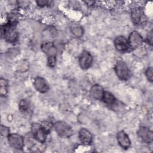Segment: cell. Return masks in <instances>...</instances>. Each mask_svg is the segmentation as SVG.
Instances as JSON below:
<instances>
[{
	"instance_id": "cell-1",
	"label": "cell",
	"mask_w": 153,
	"mask_h": 153,
	"mask_svg": "<svg viewBox=\"0 0 153 153\" xmlns=\"http://www.w3.org/2000/svg\"><path fill=\"white\" fill-rule=\"evenodd\" d=\"M1 36L9 43H14L17 41L18 33L16 30V23L9 22L8 23L1 26Z\"/></svg>"
},
{
	"instance_id": "cell-2",
	"label": "cell",
	"mask_w": 153,
	"mask_h": 153,
	"mask_svg": "<svg viewBox=\"0 0 153 153\" xmlns=\"http://www.w3.org/2000/svg\"><path fill=\"white\" fill-rule=\"evenodd\" d=\"M53 127L56 132L61 137L68 138L73 134L72 127L65 121H57L54 124Z\"/></svg>"
},
{
	"instance_id": "cell-3",
	"label": "cell",
	"mask_w": 153,
	"mask_h": 153,
	"mask_svg": "<svg viewBox=\"0 0 153 153\" xmlns=\"http://www.w3.org/2000/svg\"><path fill=\"white\" fill-rule=\"evenodd\" d=\"M31 131L33 138L41 143H44L45 142L47 134L49 133L42 124L38 123H33L32 124Z\"/></svg>"
},
{
	"instance_id": "cell-4",
	"label": "cell",
	"mask_w": 153,
	"mask_h": 153,
	"mask_svg": "<svg viewBox=\"0 0 153 153\" xmlns=\"http://www.w3.org/2000/svg\"><path fill=\"white\" fill-rule=\"evenodd\" d=\"M114 69L116 75L120 79L127 80L129 78L130 70L124 61H117L115 65Z\"/></svg>"
},
{
	"instance_id": "cell-5",
	"label": "cell",
	"mask_w": 153,
	"mask_h": 153,
	"mask_svg": "<svg viewBox=\"0 0 153 153\" xmlns=\"http://www.w3.org/2000/svg\"><path fill=\"white\" fill-rule=\"evenodd\" d=\"M131 17L133 23L136 25H143L147 19L143 10L140 7H136L132 9Z\"/></svg>"
},
{
	"instance_id": "cell-6",
	"label": "cell",
	"mask_w": 153,
	"mask_h": 153,
	"mask_svg": "<svg viewBox=\"0 0 153 153\" xmlns=\"http://www.w3.org/2000/svg\"><path fill=\"white\" fill-rule=\"evenodd\" d=\"M10 145L16 149H22L24 146L23 137L17 133L10 134L7 137Z\"/></svg>"
},
{
	"instance_id": "cell-7",
	"label": "cell",
	"mask_w": 153,
	"mask_h": 153,
	"mask_svg": "<svg viewBox=\"0 0 153 153\" xmlns=\"http://www.w3.org/2000/svg\"><path fill=\"white\" fill-rule=\"evenodd\" d=\"M78 62L81 69L85 70L88 69L92 64L93 57L91 54L87 50H83L79 56Z\"/></svg>"
},
{
	"instance_id": "cell-8",
	"label": "cell",
	"mask_w": 153,
	"mask_h": 153,
	"mask_svg": "<svg viewBox=\"0 0 153 153\" xmlns=\"http://www.w3.org/2000/svg\"><path fill=\"white\" fill-rule=\"evenodd\" d=\"M128 42L130 47L135 49L141 46L143 42V38L141 35L136 30L131 32L128 36Z\"/></svg>"
},
{
	"instance_id": "cell-9",
	"label": "cell",
	"mask_w": 153,
	"mask_h": 153,
	"mask_svg": "<svg viewBox=\"0 0 153 153\" xmlns=\"http://www.w3.org/2000/svg\"><path fill=\"white\" fill-rule=\"evenodd\" d=\"M138 136L145 143H150L153 140V133L149 128L141 126L137 130Z\"/></svg>"
},
{
	"instance_id": "cell-10",
	"label": "cell",
	"mask_w": 153,
	"mask_h": 153,
	"mask_svg": "<svg viewBox=\"0 0 153 153\" xmlns=\"http://www.w3.org/2000/svg\"><path fill=\"white\" fill-rule=\"evenodd\" d=\"M114 46L120 52H125L130 48L128 39L123 36H118L114 39Z\"/></svg>"
},
{
	"instance_id": "cell-11",
	"label": "cell",
	"mask_w": 153,
	"mask_h": 153,
	"mask_svg": "<svg viewBox=\"0 0 153 153\" xmlns=\"http://www.w3.org/2000/svg\"><path fill=\"white\" fill-rule=\"evenodd\" d=\"M33 85L35 89L41 93H46L49 89V85L47 81L41 76H37L34 79Z\"/></svg>"
},
{
	"instance_id": "cell-12",
	"label": "cell",
	"mask_w": 153,
	"mask_h": 153,
	"mask_svg": "<svg viewBox=\"0 0 153 153\" xmlns=\"http://www.w3.org/2000/svg\"><path fill=\"white\" fill-rule=\"evenodd\" d=\"M117 139L120 146L123 149H127L131 145V141L128 134L123 130L117 133Z\"/></svg>"
},
{
	"instance_id": "cell-13",
	"label": "cell",
	"mask_w": 153,
	"mask_h": 153,
	"mask_svg": "<svg viewBox=\"0 0 153 153\" xmlns=\"http://www.w3.org/2000/svg\"><path fill=\"white\" fill-rule=\"evenodd\" d=\"M41 48L47 57L56 56L57 48L53 42L48 41L44 42L42 44Z\"/></svg>"
},
{
	"instance_id": "cell-14",
	"label": "cell",
	"mask_w": 153,
	"mask_h": 153,
	"mask_svg": "<svg viewBox=\"0 0 153 153\" xmlns=\"http://www.w3.org/2000/svg\"><path fill=\"white\" fill-rule=\"evenodd\" d=\"M79 138L82 144L89 145L92 142L93 135L87 129L82 128L79 131Z\"/></svg>"
},
{
	"instance_id": "cell-15",
	"label": "cell",
	"mask_w": 153,
	"mask_h": 153,
	"mask_svg": "<svg viewBox=\"0 0 153 153\" xmlns=\"http://www.w3.org/2000/svg\"><path fill=\"white\" fill-rule=\"evenodd\" d=\"M105 91L103 88L99 85V84H94L93 85L90 90V96L97 100H102Z\"/></svg>"
},
{
	"instance_id": "cell-16",
	"label": "cell",
	"mask_w": 153,
	"mask_h": 153,
	"mask_svg": "<svg viewBox=\"0 0 153 153\" xmlns=\"http://www.w3.org/2000/svg\"><path fill=\"white\" fill-rule=\"evenodd\" d=\"M103 102L108 105H114L116 102V98L110 92L105 91L103 98L102 99Z\"/></svg>"
},
{
	"instance_id": "cell-17",
	"label": "cell",
	"mask_w": 153,
	"mask_h": 153,
	"mask_svg": "<svg viewBox=\"0 0 153 153\" xmlns=\"http://www.w3.org/2000/svg\"><path fill=\"white\" fill-rule=\"evenodd\" d=\"M0 85H1V95L2 96H5L7 93V87H8V81L5 79L1 78L0 79Z\"/></svg>"
},
{
	"instance_id": "cell-18",
	"label": "cell",
	"mask_w": 153,
	"mask_h": 153,
	"mask_svg": "<svg viewBox=\"0 0 153 153\" xmlns=\"http://www.w3.org/2000/svg\"><path fill=\"white\" fill-rule=\"evenodd\" d=\"M19 108L21 112H27L29 109V102L25 99L21 100L19 104Z\"/></svg>"
},
{
	"instance_id": "cell-19",
	"label": "cell",
	"mask_w": 153,
	"mask_h": 153,
	"mask_svg": "<svg viewBox=\"0 0 153 153\" xmlns=\"http://www.w3.org/2000/svg\"><path fill=\"white\" fill-rule=\"evenodd\" d=\"M71 32L73 35L77 37H81L84 33L83 29L82 28V27L79 26L72 27L71 29Z\"/></svg>"
},
{
	"instance_id": "cell-20",
	"label": "cell",
	"mask_w": 153,
	"mask_h": 153,
	"mask_svg": "<svg viewBox=\"0 0 153 153\" xmlns=\"http://www.w3.org/2000/svg\"><path fill=\"white\" fill-rule=\"evenodd\" d=\"M0 133L2 136L8 137L9 136V134H10V128L6 126L1 125V128H0Z\"/></svg>"
},
{
	"instance_id": "cell-21",
	"label": "cell",
	"mask_w": 153,
	"mask_h": 153,
	"mask_svg": "<svg viewBox=\"0 0 153 153\" xmlns=\"http://www.w3.org/2000/svg\"><path fill=\"white\" fill-rule=\"evenodd\" d=\"M56 63V56L48 57L47 58V66L50 68H54Z\"/></svg>"
},
{
	"instance_id": "cell-22",
	"label": "cell",
	"mask_w": 153,
	"mask_h": 153,
	"mask_svg": "<svg viewBox=\"0 0 153 153\" xmlns=\"http://www.w3.org/2000/svg\"><path fill=\"white\" fill-rule=\"evenodd\" d=\"M152 72H153V69H152V67H149L146 70V72H145V75H146V76L148 79V80L152 82V81H153V76H152Z\"/></svg>"
},
{
	"instance_id": "cell-23",
	"label": "cell",
	"mask_w": 153,
	"mask_h": 153,
	"mask_svg": "<svg viewBox=\"0 0 153 153\" xmlns=\"http://www.w3.org/2000/svg\"><path fill=\"white\" fill-rule=\"evenodd\" d=\"M36 4L38 5L40 7H45V6H48L50 5L51 3V1H46V0H40V1H37Z\"/></svg>"
},
{
	"instance_id": "cell-24",
	"label": "cell",
	"mask_w": 153,
	"mask_h": 153,
	"mask_svg": "<svg viewBox=\"0 0 153 153\" xmlns=\"http://www.w3.org/2000/svg\"><path fill=\"white\" fill-rule=\"evenodd\" d=\"M152 30H151L147 34L146 36V41L148 44H149L151 46L152 45Z\"/></svg>"
}]
</instances>
